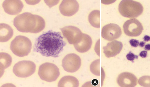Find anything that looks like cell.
<instances>
[{
    "label": "cell",
    "instance_id": "1",
    "mask_svg": "<svg viewBox=\"0 0 150 87\" xmlns=\"http://www.w3.org/2000/svg\"><path fill=\"white\" fill-rule=\"evenodd\" d=\"M66 45L60 32L49 30L36 39L34 50L43 56L57 57Z\"/></svg>",
    "mask_w": 150,
    "mask_h": 87
},
{
    "label": "cell",
    "instance_id": "2",
    "mask_svg": "<svg viewBox=\"0 0 150 87\" xmlns=\"http://www.w3.org/2000/svg\"><path fill=\"white\" fill-rule=\"evenodd\" d=\"M13 24L20 32L37 33L44 29L45 23L41 16L25 12L15 18Z\"/></svg>",
    "mask_w": 150,
    "mask_h": 87
},
{
    "label": "cell",
    "instance_id": "3",
    "mask_svg": "<svg viewBox=\"0 0 150 87\" xmlns=\"http://www.w3.org/2000/svg\"><path fill=\"white\" fill-rule=\"evenodd\" d=\"M118 10L123 17L134 18L142 14L143 7L142 4L138 2L131 0H123L119 5Z\"/></svg>",
    "mask_w": 150,
    "mask_h": 87
},
{
    "label": "cell",
    "instance_id": "4",
    "mask_svg": "<svg viewBox=\"0 0 150 87\" xmlns=\"http://www.w3.org/2000/svg\"><path fill=\"white\" fill-rule=\"evenodd\" d=\"M32 44L30 40L22 35L17 36L11 41L10 49L15 55L19 57L28 55L30 52Z\"/></svg>",
    "mask_w": 150,
    "mask_h": 87
},
{
    "label": "cell",
    "instance_id": "5",
    "mask_svg": "<svg viewBox=\"0 0 150 87\" xmlns=\"http://www.w3.org/2000/svg\"><path fill=\"white\" fill-rule=\"evenodd\" d=\"M38 74L42 80L52 82L57 79L60 75V72L59 68L55 64L46 62L39 67Z\"/></svg>",
    "mask_w": 150,
    "mask_h": 87
},
{
    "label": "cell",
    "instance_id": "6",
    "mask_svg": "<svg viewBox=\"0 0 150 87\" xmlns=\"http://www.w3.org/2000/svg\"><path fill=\"white\" fill-rule=\"evenodd\" d=\"M36 67L35 64L31 61H22L15 65L13 72L18 77L25 78L33 75L35 71Z\"/></svg>",
    "mask_w": 150,
    "mask_h": 87
},
{
    "label": "cell",
    "instance_id": "7",
    "mask_svg": "<svg viewBox=\"0 0 150 87\" xmlns=\"http://www.w3.org/2000/svg\"><path fill=\"white\" fill-rule=\"evenodd\" d=\"M81 65L80 57L74 53L69 54L65 56L62 61V66L64 70L70 72L77 71Z\"/></svg>",
    "mask_w": 150,
    "mask_h": 87
},
{
    "label": "cell",
    "instance_id": "8",
    "mask_svg": "<svg viewBox=\"0 0 150 87\" xmlns=\"http://www.w3.org/2000/svg\"><path fill=\"white\" fill-rule=\"evenodd\" d=\"M125 34L130 37H137L142 33L143 28L141 23L136 19L126 21L123 25Z\"/></svg>",
    "mask_w": 150,
    "mask_h": 87
},
{
    "label": "cell",
    "instance_id": "9",
    "mask_svg": "<svg viewBox=\"0 0 150 87\" xmlns=\"http://www.w3.org/2000/svg\"><path fill=\"white\" fill-rule=\"evenodd\" d=\"M122 33L121 29L118 25L115 23H110L103 27L101 36L105 39L112 41L119 38Z\"/></svg>",
    "mask_w": 150,
    "mask_h": 87
},
{
    "label": "cell",
    "instance_id": "10",
    "mask_svg": "<svg viewBox=\"0 0 150 87\" xmlns=\"http://www.w3.org/2000/svg\"><path fill=\"white\" fill-rule=\"evenodd\" d=\"M64 37L70 44H74L81 39L83 33L78 28L67 26L61 28Z\"/></svg>",
    "mask_w": 150,
    "mask_h": 87
},
{
    "label": "cell",
    "instance_id": "11",
    "mask_svg": "<svg viewBox=\"0 0 150 87\" xmlns=\"http://www.w3.org/2000/svg\"><path fill=\"white\" fill-rule=\"evenodd\" d=\"M79 8V4L75 0H63L59 6L61 13L64 16L68 17L75 14Z\"/></svg>",
    "mask_w": 150,
    "mask_h": 87
},
{
    "label": "cell",
    "instance_id": "12",
    "mask_svg": "<svg viewBox=\"0 0 150 87\" xmlns=\"http://www.w3.org/2000/svg\"><path fill=\"white\" fill-rule=\"evenodd\" d=\"M5 12L11 15L17 14L20 12L23 7L22 2L19 0H6L2 3Z\"/></svg>",
    "mask_w": 150,
    "mask_h": 87
},
{
    "label": "cell",
    "instance_id": "13",
    "mask_svg": "<svg viewBox=\"0 0 150 87\" xmlns=\"http://www.w3.org/2000/svg\"><path fill=\"white\" fill-rule=\"evenodd\" d=\"M118 85L122 87H133L137 84V79L132 73L124 72L120 74L117 79Z\"/></svg>",
    "mask_w": 150,
    "mask_h": 87
},
{
    "label": "cell",
    "instance_id": "14",
    "mask_svg": "<svg viewBox=\"0 0 150 87\" xmlns=\"http://www.w3.org/2000/svg\"><path fill=\"white\" fill-rule=\"evenodd\" d=\"M122 47L121 42L115 40L108 43L106 46L103 47V53L108 58L113 57L120 53Z\"/></svg>",
    "mask_w": 150,
    "mask_h": 87
},
{
    "label": "cell",
    "instance_id": "15",
    "mask_svg": "<svg viewBox=\"0 0 150 87\" xmlns=\"http://www.w3.org/2000/svg\"><path fill=\"white\" fill-rule=\"evenodd\" d=\"M92 43V40L90 36L83 33L80 40L74 44V46L77 51L84 53L87 52L91 48Z\"/></svg>",
    "mask_w": 150,
    "mask_h": 87
},
{
    "label": "cell",
    "instance_id": "16",
    "mask_svg": "<svg viewBox=\"0 0 150 87\" xmlns=\"http://www.w3.org/2000/svg\"><path fill=\"white\" fill-rule=\"evenodd\" d=\"M13 33L12 28L8 25L4 23L0 24V41L6 42L12 37Z\"/></svg>",
    "mask_w": 150,
    "mask_h": 87
},
{
    "label": "cell",
    "instance_id": "17",
    "mask_svg": "<svg viewBox=\"0 0 150 87\" xmlns=\"http://www.w3.org/2000/svg\"><path fill=\"white\" fill-rule=\"evenodd\" d=\"M79 85L78 80L75 77L66 76L63 77L58 84V87H78Z\"/></svg>",
    "mask_w": 150,
    "mask_h": 87
},
{
    "label": "cell",
    "instance_id": "18",
    "mask_svg": "<svg viewBox=\"0 0 150 87\" xmlns=\"http://www.w3.org/2000/svg\"><path fill=\"white\" fill-rule=\"evenodd\" d=\"M12 59L11 56L5 52L0 53V68L1 73L2 74L4 69L8 67L11 65Z\"/></svg>",
    "mask_w": 150,
    "mask_h": 87
},
{
    "label": "cell",
    "instance_id": "19",
    "mask_svg": "<svg viewBox=\"0 0 150 87\" xmlns=\"http://www.w3.org/2000/svg\"><path fill=\"white\" fill-rule=\"evenodd\" d=\"M100 12L98 10L92 11L89 14L88 19L90 24L93 27L100 28Z\"/></svg>",
    "mask_w": 150,
    "mask_h": 87
},
{
    "label": "cell",
    "instance_id": "20",
    "mask_svg": "<svg viewBox=\"0 0 150 87\" xmlns=\"http://www.w3.org/2000/svg\"><path fill=\"white\" fill-rule=\"evenodd\" d=\"M100 59H96L91 64L90 68L91 72L94 75L97 76L100 75Z\"/></svg>",
    "mask_w": 150,
    "mask_h": 87
},
{
    "label": "cell",
    "instance_id": "21",
    "mask_svg": "<svg viewBox=\"0 0 150 87\" xmlns=\"http://www.w3.org/2000/svg\"><path fill=\"white\" fill-rule=\"evenodd\" d=\"M139 84L143 87H150V76H144L139 78Z\"/></svg>",
    "mask_w": 150,
    "mask_h": 87
},
{
    "label": "cell",
    "instance_id": "22",
    "mask_svg": "<svg viewBox=\"0 0 150 87\" xmlns=\"http://www.w3.org/2000/svg\"><path fill=\"white\" fill-rule=\"evenodd\" d=\"M127 59L128 60L134 62V60L135 59H138V56L137 55H135L131 51H130L126 55Z\"/></svg>",
    "mask_w": 150,
    "mask_h": 87
},
{
    "label": "cell",
    "instance_id": "23",
    "mask_svg": "<svg viewBox=\"0 0 150 87\" xmlns=\"http://www.w3.org/2000/svg\"><path fill=\"white\" fill-rule=\"evenodd\" d=\"M129 42L131 45L133 47H136L139 45V41L135 39H131Z\"/></svg>",
    "mask_w": 150,
    "mask_h": 87
},
{
    "label": "cell",
    "instance_id": "24",
    "mask_svg": "<svg viewBox=\"0 0 150 87\" xmlns=\"http://www.w3.org/2000/svg\"><path fill=\"white\" fill-rule=\"evenodd\" d=\"M58 1H45V2L49 7L51 8L53 6L57 4Z\"/></svg>",
    "mask_w": 150,
    "mask_h": 87
},
{
    "label": "cell",
    "instance_id": "25",
    "mask_svg": "<svg viewBox=\"0 0 150 87\" xmlns=\"http://www.w3.org/2000/svg\"><path fill=\"white\" fill-rule=\"evenodd\" d=\"M139 55L142 58H146L147 55V51L145 50L142 51L139 53Z\"/></svg>",
    "mask_w": 150,
    "mask_h": 87
},
{
    "label": "cell",
    "instance_id": "26",
    "mask_svg": "<svg viewBox=\"0 0 150 87\" xmlns=\"http://www.w3.org/2000/svg\"><path fill=\"white\" fill-rule=\"evenodd\" d=\"M144 40L145 41H150V37L149 36L146 35L143 38Z\"/></svg>",
    "mask_w": 150,
    "mask_h": 87
},
{
    "label": "cell",
    "instance_id": "27",
    "mask_svg": "<svg viewBox=\"0 0 150 87\" xmlns=\"http://www.w3.org/2000/svg\"><path fill=\"white\" fill-rule=\"evenodd\" d=\"M144 49L146 50H150V44H147L145 45Z\"/></svg>",
    "mask_w": 150,
    "mask_h": 87
},
{
    "label": "cell",
    "instance_id": "28",
    "mask_svg": "<svg viewBox=\"0 0 150 87\" xmlns=\"http://www.w3.org/2000/svg\"><path fill=\"white\" fill-rule=\"evenodd\" d=\"M145 44V42L143 41H141L139 43V45L141 47H144Z\"/></svg>",
    "mask_w": 150,
    "mask_h": 87
}]
</instances>
